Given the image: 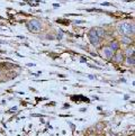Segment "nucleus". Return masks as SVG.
Segmentation results:
<instances>
[{
	"mask_svg": "<svg viewBox=\"0 0 135 136\" xmlns=\"http://www.w3.org/2000/svg\"><path fill=\"white\" fill-rule=\"evenodd\" d=\"M118 30H119V33L123 34V35H125V36H130V35H133V34H134L133 25H131V24H128V23L119 24Z\"/></svg>",
	"mask_w": 135,
	"mask_h": 136,
	"instance_id": "1",
	"label": "nucleus"
},
{
	"mask_svg": "<svg viewBox=\"0 0 135 136\" xmlns=\"http://www.w3.org/2000/svg\"><path fill=\"white\" fill-rule=\"evenodd\" d=\"M27 27H28V29L30 30V32H33V33H37V32H39V30L42 29L41 23H39L38 20H36V19L30 20L29 23L27 24Z\"/></svg>",
	"mask_w": 135,
	"mask_h": 136,
	"instance_id": "2",
	"label": "nucleus"
},
{
	"mask_svg": "<svg viewBox=\"0 0 135 136\" xmlns=\"http://www.w3.org/2000/svg\"><path fill=\"white\" fill-rule=\"evenodd\" d=\"M88 37H89V39H90V42L92 43V44L95 45H97L98 43H99V37H98L97 35V32H96V29H90V32L88 33Z\"/></svg>",
	"mask_w": 135,
	"mask_h": 136,
	"instance_id": "3",
	"label": "nucleus"
},
{
	"mask_svg": "<svg viewBox=\"0 0 135 136\" xmlns=\"http://www.w3.org/2000/svg\"><path fill=\"white\" fill-rule=\"evenodd\" d=\"M108 47H109L110 49H112L113 52H116V51H117V49L119 48V43H118L117 41H114V42H112V43H110Z\"/></svg>",
	"mask_w": 135,
	"mask_h": 136,
	"instance_id": "4",
	"label": "nucleus"
},
{
	"mask_svg": "<svg viewBox=\"0 0 135 136\" xmlns=\"http://www.w3.org/2000/svg\"><path fill=\"white\" fill-rule=\"evenodd\" d=\"M113 53H114V52H113L109 47L104 48V54H105V56H106L107 58H112V57H113Z\"/></svg>",
	"mask_w": 135,
	"mask_h": 136,
	"instance_id": "5",
	"label": "nucleus"
},
{
	"mask_svg": "<svg viewBox=\"0 0 135 136\" xmlns=\"http://www.w3.org/2000/svg\"><path fill=\"white\" fill-rule=\"evenodd\" d=\"M126 55H127V57H130V56H134V47L132 46V47H128L127 49H126Z\"/></svg>",
	"mask_w": 135,
	"mask_h": 136,
	"instance_id": "6",
	"label": "nucleus"
},
{
	"mask_svg": "<svg viewBox=\"0 0 135 136\" xmlns=\"http://www.w3.org/2000/svg\"><path fill=\"white\" fill-rule=\"evenodd\" d=\"M114 60L116 62H118V63H121V62L123 61V55L122 54H116L115 56H114Z\"/></svg>",
	"mask_w": 135,
	"mask_h": 136,
	"instance_id": "7",
	"label": "nucleus"
},
{
	"mask_svg": "<svg viewBox=\"0 0 135 136\" xmlns=\"http://www.w3.org/2000/svg\"><path fill=\"white\" fill-rule=\"evenodd\" d=\"M96 32H97V35H98V37H99V38H100V37H104V36H105V32H104V30L101 29V28L97 29Z\"/></svg>",
	"mask_w": 135,
	"mask_h": 136,
	"instance_id": "8",
	"label": "nucleus"
},
{
	"mask_svg": "<svg viewBox=\"0 0 135 136\" xmlns=\"http://www.w3.org/2000/svg\"><path fill=\"white\" fill-rule=\"evenodd\" d=\"M127 64H130V65H134V56H130V57H127Z\"/></svg>",
	"mask_w": 135,
	"mask_h": 136,
	"instance_id": "9",
	"label": "nucleus"
},
{
	"mask_svg": "<svg viewBox=\"0 0 135 136\" xmlns=\"http://www.w3.org/2000/svg\"><path fill=\"white\" fill-rule=\"evenodd\" d=\"M123 42H125V43H131V39L130 38H126V36L123 38Z\"/></svg>",
	"mask_w": 135,
	"mask_h": 136,
	"instance_id": "10",
	"label": "nucleus"
}]
</instances>
